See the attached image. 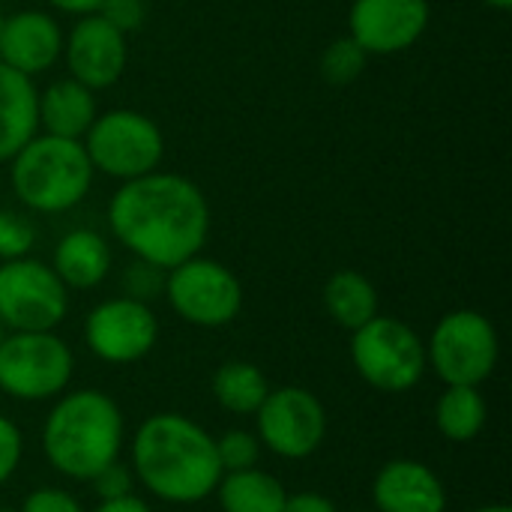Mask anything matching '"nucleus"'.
<instances>
[{
    "label": "nucleus",
    "mask_w": 512,
    "mask_h": 512,
    "mask_svg": "<svg viewBox=\"0 0 512 512\" xmlns=\"http://www.w3.org/2000/svg\"><path fill=\"white\" fill-rule=\"evenodd\" d=\"M108 225L135 258L171 270L201 255L210 234V204L195 180L150 171L111 195Z\"/></svg>",
    "instance_id": "f257e3e1"
},
{
    "label": "nucleus",
    "mask_w": 512,
    "mask_h": 512,
    "mask_svg": "<svg viewBox=\"0 0 512 512\" xmlns=\"http://www.w3.org/2000/svg\"><path fill=\"white\" fill-rule=\"evenodd\" d=\"M132 471L159 501L198 504L222 480L216 438L183 414H153L132 438Z\"/></svg>",
    "instance_id": "f03ea898"
},
{
    "label": "nucleus",
    "mask_w": 512,
    "mask_h": 512,
    "mask_svg": "<svg viewBox=\"0 0 512 512\" xmlns=\"http://www.w3.org/2000/svg\"><path fill=\"white\" fill-rule=\"evenodd\" d=\"M126 423L102 390H75L51 408L42 426L48 465L69 480H93L120 459Z\"/></svg>",
    "instance_id": "7ed1b4c3"
},
{
    "label": "nucleus",
    "mask_w": 512,
    "mask_h": 512,
    "mask_svg": "<svg viewBox=\"0 0 512 512\" xmlns=\"http://www.w3.org/2000/svg\"><path fill=\"white\" fill-rule=\"evenodd\" d=\"M9 180L15 198L33 213H66L93 186V165L81 141L36 132L12 159Z\"/></svg>",
    "instance_id": "20e7f679"
},
{
    "label": "nucleus",
    "mask_w": 512,
    "mask_h": 512,
    "mask_svg": "<svg viewBox=\"0 0 512 512\" xmlns=\"http://www.w3.org/2000/svg\"><path fill=\"white\" fill-rule=\"evenodd\" d=\"M498 357V330L477 309H456L444 315L426 345V366H432L447 387H480L492 378Z\"/></svg>",
    "instance_id": "39448f33"
},
{
    "label": "nucleus",
    "mask_w": 512,
    "mask_h": 512,
    "mask_svg": "<svg viewBox=\"0 0 512 512\" xmlns=\"http://www.w3.org/2000/svg\"><path fill=\"white\" fill-rule=\"evenodd\" d=\"M357 375L381 393H408L426 372V342L399 318L375 315L351 336Z\"/></svg>",
    "instance_id": "423d86ee"
},
{
    "label": "nucleus",
    "mask_w": 512,
    "mask_h": 512,
    "mask_svg": "<svg viewBox=\"0 0 512 512\" xmlns=\"http://www.w3.org/2000/svg\"><path fill=\"white\" fill-rule=\"evenodd\" d=\"M81 144L93 171H102L105 177H114L120 183L159 171V162L165 156L162 129L147 114L132 108L96 114Z\"/></svg>",
    "instance_id": "0eeeda50"
},
{
    "label": "nucleus",
    "mask_w": 512,
    "mask_h": 512,
    "mask_svg": "<svg viewBox=\"0 0 512 512\" xmlns=\"http://www.w3.org/2000/svg\"><path fill=\"white\" fill-rule=\"evenodd\" d=\"M75 357L69 345L45 333H9L0 339V390L18 402H45L72 381Z\"/></svg>",
    "instance_id": "6e6552de"
},
{
    "label": "nucleus",
    "mask_w": 512,
    "mask_h": 512,
    "mask_svg": "<svg viewBox=\"0 0 512 512\" xmlns=\"http://www.w3.org/2000/svg\"><path fill=\"white\" fill-rule=\"evenodd\" d=\"M69 312V288L51 264L15 258L0 264V324L9 333L54 330Z\"/></svg>",
    "instance_id": "1a4fd4ad"
},
{
    "label": "nucleus",
    "mask_w": 512,
    "mask_h": 512,
    "mask_svg": "<svg viewBox=\"0 0 512 512\" xmlns=\"http://www.w3.org/2000/svg\"><path fill=\"white\" fill-rule=\"evenodd\" d=\"M165 300L183 321L213 330L240 315L243 285L225 264L195 255L168 270Z\"/></svg>",
    "instance_id": "9d476101"
},
{
    "label": "nucleus",
    "mask_w": 512,
    "mask_h": 512,
    "mask_svg": "<svg viewBox=\"0 0 512 512\" xmlns=\"http://www.w3.org/2000/svg\"><path fill=\"white\" fill-rule=\"evenodd\" d=\"M258 417V441L282 459H306L327 438V411L306 387L270 390Z\"/></svg>",
    "instance_id": "9b49d317"
},
{
    "label": "nucleus",
    "mask_w": 512,
    "mask_h": 512,
    "mask_svg": "<svg viewBox=\"0 0 512 512\" xmlns=\"http://www.w3.org/2000/svg\"><path fill=\"white\" fill-rule=\"evenodd\" d=\"M159 339V321L147 303L114 297L90 309L84 321L87 348L114 366L144 360Z\"/></svg>",
    "instance_id": "f8f14e48"
},
{
    "label": "nucleus",
    "mask_w": 512,
    "mask_h": 512,
    "mask_svg": "<svg viewBox=\"0 0 512 512\" xmlns=\"http://www.w3.org/2000/svg\"><path fill=\"white\" fill-rule=\"evenodd\" d=\"M429 18V0H354L348 12V36L369 57H387L417 45Z\"/></svg>",
    "instance_id": "ddd939ff"
},
{
    "label": "nucleus",
    "mask_w": 512,
    "mask_h": 512,
    "mask_svg": "<svg viewBox=\"0 0 512 512\" xmlns=\"http://www.w3.org/2000/svg\"><path fill=\"white\" fill-rule=\"evenodd\" d=\"M63 60L69 78L81 81L90 90H105L117 84L129 63L126 33L111 27L102 15H81L69 36H63Z\"/></svg>",
    "instance_id": "4468645a"
},
{
    "label": "nucleus",
    "mask_w": 512,
    "mask_h": 512,
    "mask_svg": "<svg viewBox=\"0 0 512 512\" xmlns=\"http://www.w3.org/2000/svg\"><path fill=\"white\" fill-rule=\"evenodd\" d=\"M63 57V30L54 15L42 9H21L3 18L0 63L27 78L48 72Z\"/></svg>",
    "instance_id": "2eb2a0df"
},
{
    "label": "nucleus",
    "mask_w": 512,
    "mask_h": 512,
    "mask_svg": "<svg viewBox=\"0 0 512 512\" xmlns=\"http://www.w3.org/2000/svg\"><path fill=\"white\" fill-rule=\"evenodd\" d=\"M375 512H447L444 480L417 459L387 462L372 483Z\"/></svg>",
    "instance_id": "dca6fc26"
},
{
    "label": "nucleus",
    "mask_w": 512,
    "mask_h": 512,
    "mask_svg": "<svg viewBox=\"0 0 512 512\" xmlns=\"http://www.w3.org/2000/svg\"><path fill=\"white\" fill-rule=\"evenodd\" d=\"M36 114H39V129L45 135L81 141L93 126L99 108L90 87H84L75 78H60L39 93Z\"/></svg>",
    "instance_id": "f3484780"
},
{
    "label": "nucleus",
    "mask_w": 512,
    "mask_h": 512,
    "mask_svg": "<svg viewBox=\"0 0 512 512\" xmlns=\"http://www.w3.org/2000/svg\"><path fill=\"white\" fill-rule=\"evenodd\" d=\"M36 102L33 78L0 63V162H9L39 132Z\"/></svg>",
    "instance_id": "a211bd4d"
},
{
    "label": "nucleus",
    "mask_w": 512,
    "mask_h": 512,
    "mask_svg": "<svg viewBox=\"0 0 512 512\" xmlns=\"http://www.w3.org/2000/svg\"><path fill=\"white\" fill-rule=\"evenodd\" d=\"M51 270L57 273V279L66 288L90 291L111 270V246L105 243V237L99 231L75 228V231L60 237V243L54 249Z\"/></svg>",
    "instance_id": "6ab92c4d"
},
{
    "label": "nucleus",
    "mask_w": 512,
    "mask_h": 512,
    "mask_svg": "<svg viewBox=\"0 0 512 512\" xmlns=\"http://www.w3.org/2000/svg\"><path fill=\"white\" fill-rule=\"evenodd\" d=\"M324 309L342 330H360L378 315V291L357 270H336L324 285Z\"/></svg>",
    "instance_id": "aec40b11"
},
{
    "label": "nucleus",
    "mask_w": 512,
    "mask_h": 512,
    "mask_svg": "<svg viewBox=\"0 0 512 512\" xmlns=\"http://www.w3.org/2000/svg\"><path fill=\"white\" fill-rule=\"evenodd\" d=\"M213 495H219V507L225 512H282L288 498L285 486L258 468L222 474Z\"/></svg>",
    "instance_id": "412c9836"
},
{
    "label": "nucleus",
    "mask_w": 512,
    "mask_h": 512,
    "mask_svg": "<svg viewBox=\"0 0 512 512\" xmlns=\"http://www.w3.org/2000/svg\"><path fill=\"white\" fill-rule=\"evenodd\" d=\"M489 408L480 393V387H447L444 396L435 405V423L438 432L453 444L474 441L486 426Z\"/></svg>",
    "instance_id": "4be33fe9"
},
{
    "label": "nucleus",
    "mask_w": 512,
    "mask_h": 512,
    "mask_svg": "<svg viewBox=\"0 0 512 512\" xmlns=\"http://www.w3.org/2000/svg\"><path fill=\"white\" fill-rule=\"evenodd\" d=\"M270 384L267 375L246 360H231L213 375V396L231 414H255L267 399Z\"/></svg>",
    "instance_id": "5701e85b"
},
{
    "label": "nucleus",
    "mask_w": 512,
    "mask_h": 512,
    "mask_svg": "<svg viewBox=\"0 0 512 512\" xmlns=\"http://www.w3.org/2000/svg\"><path fill=\"white\" fill-rule=\"evenodd\" d=\"M366 63H369V54L351 36H339L321 54V75H324V81L345 87L363 75Z\"/></svg>",
    "instance_id": "b1692460"
},
{
    "label": "nucleus",
    "mask_w": 512,
    "mask_h": 512,
    "mask_svg": "<svg viewBox=\"0 0 512 512\" xmlns=\"http://www.w3.org/2000/svg\"><path fill=\"white\" fill-rule=\"evenodd\" d=\"M216 456H219L222 474L246 471V468H255V465H258L261 441H258V435H252V432L231 429V432H225L222 438H216Z\"/></svg>",
    "instance_id": "393cba45"
},
{
    "label": "nucleus",
    "mask_w": 512,
    "mask_h": 512,
    "mask_svg": "<svg viewBox=\"0 0 512 512\" xmlns=\"http://www.w3.org/2000/svg\"><path fill=\"white\" fill-rule=\"evenodd\" d=\"M165 276H168V270H162V267H156V264H150V261L135 258V261L123 270V291H126L123 297L150 306V300H156V297L165 294Z\"/></svg>",
    "instance_id": "a878e982"
},
{
    "label": "nucleus",
    "mask_w": 512,
    "mask_h": 512,
    "mask_svg": "<svg viewBox=\"0 0 512 512\" xmlns=\"http://www.w3.org/2000/svg\"><path fill=\"white\" fill-rule=\"evenodd\" d=\"M36 231L33 222L15 210H0V261H15V258H27V252L33 249Z\"/></svg>",
    "instance_id": "bb28decb"
},
{
    "label": "nucleus",
    "mask_w": 512,
    "mask_h": 512,
    "mask_svg": "<svg viewBox=\"0 0 512 512\" xmlns=\"http://www.w3.org/2000/svg\"><path fill=\"white\" fill-rule=\"evenodd\" d=\"M144 6L147 3H141V0H102L96 15H102L111 27H117L120 33L129 36L144 24V15H147Z\"/></svg>",
    "instance_id": "cd10ccee"
},
{
    "label": "nucleus",
    "mask_w": 512,
    "mask_h": 512,
    "mask_svg": "<svg viewBox=\"0 0 512 512\" xmlns=\"http://www.w3.org/2000/svg\"><path fill=\"white\" fill-rule=\"evenodd\" d=\"M21 456H24V438H21V429L0 414V486L18 471L21 465Z\"/></svg>",
    "instance_id": "c85d7f7f"
},
{
    "label": "nucleus",
    "mask_w": 512,
    "mask_h": 512,
    "mask_svg": "<svg viewBox=\"0 0 512 512\" xmlns=\"http://www.w3.org/2000/svg\"><path fill=\"white\" fill-rule=\"evenodd\" d=\"M18 512H84V507L75 495L45 486V489L30 492Z\"/></svg>",
    "instance_id": "c756f323"
},
{
    "label": "nucleus",
    "mask_w": 512,
    "mask_h": 512,
    "mask_svg": "<svg viewBox=\"0 0 512 512\" xmlns=\"http://www.w3.org/2000/svg\"><path fill=\"white\" fill-rule=\"evenodd\" d=\"M93 489L96 495L105 501V498H120V495H129L132 492V471L117 459L114 465H108L102 474H96L93 480Z\"/></svg>",
    "instance_id": "7c9ffc66"
},
{
    "label": "nucleus",
    "mask_w": 512,
    "mask_h": 512,
    "mask_svg": "<svg viewBox=\"0 0 512 512\" xmlns=\"http://www.w3.org/2000/svg\"><path fill=\"white\" fill-rule=\"evenodd\" d=\"M282 512H336L333 501L318 495V492H300V495H288Z\"/></svg>",
    "instance_id": "2f4dec72"
},
{
    "label": "nucleus",
    "mask_w": 512,
    "mask_h": 512,
    "mask_svg": "<svg viewBox=\"0 0 512 512\" xmlns=\"http://www.w3.org/2000/svg\"><path fill=\"white\" fill-rule=\"evenodd\" d=\"M93 512H153L150 504L138 495H120V498H105Z\"/></svg>",
    "instance_id": "473e14b6"
},
{
    "label": "nucleus",
    "mask_w": 512,
    "mask_h": 512,
    "mask_svg": "<svg viewBox=\"0 0 512 512\" xmlns=\"http://www.w3.org/2000/svg\"><path fill=\"white\" fill-rule=\"evenodd\" d=\"M48 6H54V9H60V12H66V15H93L99 6H102V0H45Z\"/></svg>",
    "instance_id": "72a5a7b5"
},
{
    "label": "nucleus",
    "mask_w": 512,
    "mask_h": 512,
    "mask_svg": "<svg viewBox=\"0 0 512 512\" xmlns=\"http://www.w3.org/2000/svg\"><path fill=\"white\" fill-rule=\"evenodd\" d=\"M489 9H501V12H507V9H512V0H483Z\"/></svg>",
    "instance_id": "f704fd0d"
},
{
    "label": "nucleus",
    "mask_w": 512,
    "mask_h": 512,
    "mask_svg": "<svg viewBox=\"0 0 512 512\" xmlns=\"http://www.w3.org/2000/svg\"><path fill=\"white\" fill-rule=\"evenodd\" d=\"M474 512H512L507 504H489V507H480V510Z\"/></svg>",
    "instance_id": "c9c22d12"
},
{
    "label": "nucleus",
    "mask_w": 512,
    "mask_h": 512,
    "mask_svg": "<svg viewBox=\"0 0 512 512\" xmlns=\"http://www.w3.org/2000/svg\"><path fill=\"white\" fill-rule=\"evenodd\" d=\"M3 18H6V15H3V12H0V33H3Z\"/></svg>",
    "instance_id": "e433bc0d"
},
{
    "label": "nucleus",
    "mask_w": 512,
    "mask_h": 512,
    "mask_svg": "<svg viewBox=\"0 0 512 512\" xmlns=\"http://www.w3.org/2000/svg\"><path fill=\"white\" fill-rule=\"evenodd\" d=\"M141 3H147V0H141Z\"/></svg>",
    "instance_id": "4c0bfd02"
},
{
    "label": "nucleus",
    "mask_w": 512,
    "mask_h": 512,
    "mask_svg": "<svg viewBox=\"0 0 512 512\" xmlns=\"http://www.w3.org/2000/svg\"><path fill=\"white\" fill-rule=\"evenodd\" d=\"M360 512H363V510H360Z\"/></svg>",
    "instance_id": "58836bf2"
}]
</instances>
